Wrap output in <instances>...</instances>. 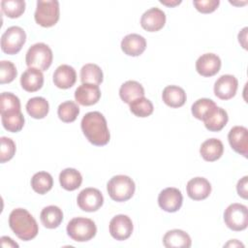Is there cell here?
<instances>
[{
	"label": "cell",
	"instance_id": "cell-30",
	"mask_svg": "<svg viewBox=\"0 0 248 248\" xmlns=\"http://www.w3.org/2000/svg\"><path fill=\"white\" fill-rule=\"evenodd\" d=\"M103 78V72L101 68L96 64H85L80 70V80L82 83L99 85L102 83Z\"/></svg>",
	"mask_w": 248,
	"mask_h": 248
},
{
	"label": "cell",
	"instance_id": "cell-17",
	"mask_svg": "<svg viewBox=\"0 0 248 248\" xmlns=\"http://www.w3.org/2000/svg\"><path fill=\"white\" fill-rule=\"evenodd\" d=\"M101 98L99 85L82 83L75 91V99L81 106L95 105Z\"/></svg>",
	"mask_w": 248,
	"mask_h": 248
},
{
	"label": "cell",
	"instance_id": "cell-24",
	"mask_svg": "<svg viewBox=\"0 0 248 248\" xmlns=\"http://www.w3.org/2000/svg\"><path fill=\"white\" fill-rule=\"evenodd\" d=\"M228 120L229 116L227 111L222 108L216 107L202 121L207 130L211 132H219L227 125Z\"/></svg>",
	"mask_w": 248,
	"mask_h": 248
},
{
	"label": "cell",
	"instance_id": "cell-22",
	"mask_svg": "<svg viewBox=\"0 0 248 248\" xmlns=\"http://www.w3.org/2000/svg\"><path fill=\"white\" fill-rule=\"evenodd\" d=\"M224 152V145L223 142L215 138L208 139L204 140L201 147L200 153L203 160L207 162H214L221 158Z\"/></svg>",
	"mask_w": 248,
	"mask_h": 248
},
{
	"label": "cell",
	"instance_id": "cell-10",
	"mask_svg": "<svg viewBox=\"0 0 248 248\" xmlns=\"http://www.w3.org/2000/svg\"><path fill=\"white\" fill-rule=\"evenodd\" d=\"M183 197L177 188L169 187L162 190L158 196L159 206L167 212H176L180 209Z\"/></svg>",
	"mask_w": 248,
	"mask_h": 248
},
{
	"label": "cell",
	"instance_id": "cell-26",
	"mask_svg": "<svg viewBox=\"0 0 248 248\" xmlns=\"http://www.w3.org/2000/svg\"><path fill=\"white\" fill-rule=\"evenodd\" d=\"M40 219L46 229H55L63 220V212L56 205H48L42 209Z\"/></svg>",
	"mask_w": 248,
	"mask_h": 248
},
{
	"label": "cell",
	"instance_id": "cell-27",
	"mask_svg": "<svg viewBox=\"0 0 248 248\" xmlns=\"http://www.w3.org/2000/svg\"><path fill=\"white\" fill-rule=\"evenodd\" d=\"M59 182L63 189L67 191H75L80 187L82 183V176L76 169L67 168L60 172Z\"/></svg>",
	"mask_w": 248,
	"mask_h": 248
},
{
	"label": "cell",
	"instance_id": "cell-34",
	"mask_svg": "<svg viewBox=\"0 0 248 248\" xmlns=\"http://www.w3.org/2000/svg\"><path fill=\"white\" fill-rule=\"evenodd\" d=\"M130 105V110L133 114L138 117H147L152 114L153 112V104L150 100L145 97H140L136 99Z\"/></svg>",
	"mask_w": 248,
	"mask_h": 248
},
{
	"label": "cell",
	"instance_id": "cell-28",
	"mask_svg": "<svg viewBox=\"0 0 248 248\" xmlns=\"http://www.w3.org/2000/svg\"><path fill=\"white\" fill-rule=\"evenodd\" d=\"M48 110V102L44 97H33L26 103L27 113L35 119L45 118L47 115Z\"/></svg>",
	"mask_w": 248,
	"mask_h": 248
},
{
	"label": "cell",
	"instance_id": "cell-12",
	"mask_svg": "<svg viewBox=\"0 0 248 248\" xmlns=\"http://www.w3.org/2000/svg\"><path fill=\"white\" fill-rule=\"evenodd\" d=\"M237 78L232 75H223L214 83V94L221 100H230L236 94Z\"/></svg>",
	"mask_w": 248,
	"mask_h": 248
},
{
	"label": "cell",
	"instance_id": "cell-5",
	"mask_svg": "<svg viewBox=\"0 0 248 248\" xmlns=\"http://www.w3.org/2000/svg\"><path fill=\"white\" fill-rule=\"evenodd\" d=\"M67 234L75 241L85 242L92 239L97 232V227L89 218L76 217L67 225Z\"/></svg>",
	"mask_w": 248,
	"mask_h": 248
},
{
	"label": "cell",
	"instance_id": "cell-41",
	"mask_svg": "<svg viewBox=\"0 0 248 248\" xmlns=\"http://www.w3.org/2000/svg\"><path fill=\"white\" fill-rule=\"evenodd\" d=\"M1 240V245L2 247H18V244L16 242H15L11 237L9 236H2L0 238Z\"/></svg>",
	"mask_w": 248,
	"mask_h": 248
},
{
	"label": "cell",
	"instance_id": "cell-23",
	"mask_svg": "<svg viewBox=\"0 0 248 248\" xmlns=\"http://www.w3.org/2000/svg\"><path fill=\"white\" fill-rule=\"evenodd\" d=\"M163 102L170 108H180L186 102V93L183 88L177 85H168L162 93Z\"/></svg>",
	"mask_w": 248,
	"mask_h": 248
},
{
	"label": "cell",
	"instance_id": "cell-29",
	"mask_svg": "<svg viewBox=\"0 0 248 248\" xmlns=\"http://www.w3.org/2000/svg\"><path fill=\"white\" fill-rule=\"evenodd\" d=\"M1 121L3 127L11 133H17L24 126V116L20 110L1 113Z\"/></svg>",
	"mask_w": 248,
	"mask_h": 248
},
{
	"label": "cell",
	"instance_id": "cell-35",
	"mask_svg": "<svg viewBox=\"0 0 248 248\" xmlns=\"http://www.w3.org/2000/svg\"><path fill=\"white\" fill-rule=\"evenodd\" d=\"M1 10L8 17L16 18L20 16L25 11V1L23 0H2Z\"/></svg>",
	"mask_w": 248,
	"mask_h": 248
},
{
	"label": "cell",
	"instance_id": "cell-4",
	"mask_svg": "<svg viewBox=\"0 0 248 248\" xmlns=\"http://www.w3.org/2000/svg\"><path fill=\"white\" fill-rule=\"evenodd\" d=\"M52 59V50L44 43H37L31 46L25 56V62L29 68H37L41 71H46L50 67Z\"/></svg>",
	"mask_w": 248,
	"mask_h": 248
},
{
	"label": "cell",
	"instance_id": "cell-18",
	"mask_svg": "<svg viewBox=\"0 0 248 248\" xmlns=\"http://www.w3.org/2000/svg\"><path fill=\"white\" fill-rule=\"evenodd\" d=\"M77 81L76 70L66 64H62L56 68L53 73V83L58 88L68 89L71 88Z\"/></svg>",
	"mask_w": 248,
	"mask_h": 248
},
{
	"label": "cell",
	"instance_id": "cell-11",
	"mask_svg": "<svg viewBox=\"0 0 248 248\" xmlns=\"http://www.w3.org/2000/svg\"><path fill=\"white\" fill-rule=\"evenodd\" d=\"M109 233L116 240H126L133 232V222L129 216L118 214L109 222Z\"/></svg>",
	"mask_w": 248,
	"mask_h": 248
},
{
	"label": "cell",
	"instance_id": "cell-9",
	"mask_svg": "<svg viewBox=\"0 0 248 248\" xmlns=\"http://www.w3.org/2000/svg\"><path fill=\"white\" fill-rule=\"evenodd\" d=\"M77 202L81 210L86 212H94L103 205L104 197L98 189L89 187L79 192Z\"/></svg>",
	"mask_w": 248,
	"mask_h": 248
},
{
	"label": "cell",
	"instance_id": "cell-43",
	"mask_svg": "<svg viewBox=\"0 0 248 248\" xmlns=\"http://www.w3.org/2000/svg\"><path fill=\"white\" fill-rule=\"evenodd\" d=\"M160 3H162V4H164V5L168 6V7H174V6L178 5V4H180L181 1H180V0H175V1H164V0H160Z\"/></svg>",
	"mask_w": 248,
	"mask_h": 248
},
{
	"label": "cell",
	"instance_id": "cell-7",
	"mask_svg": "<svg viewBox=\"0 0 248 248\" xmlns=\"http://www.w3.org/2000/svg\"><path fill=\"white\" fill-rule=\"evenodd\" d=\"M224 222L226 226L234 232H240L248 226V209L241 203L230 204L224 212Z\"/></svg>",
	"mask_w": 248,
	"mask_h": 248
},
{
	"label": "cell",
	"instance_id": "cell-16",
	"mask_svg": "<svg viewBox=\"0 0 248 248\" xmlns=\"http://www.w3.org/2000/svg\"><path fill=\"white\" fill-rule=\"evenodd\" d=\"M186 191L190 199L194 201H202L210 195L211 184L204 177H194L188 181Z\"/></svg>",
	"mask_w": 248,
	"mask_h": 248
},
{
	"label": "cell",
	"instance_id": "cell-42",
	"mask_svg": "<svg viewBox=\"0 0 248 248\" xmlns=\"http://www.w3.org/2000/svg\"><path fill=\"white\" fill-rule=\"evenodd\" d=\"M247 27H244L239 33H238V42L241 44L243 48H247V42H246V38H247Z\"/></svg>",
	"mask_w": 248,
	"mask_h": 248
},
{
	"label": "cell",
	"instance_id": "cell-1",
	"mask_svg": "<svg viewBox=\"0 0 248 248\" xmlns=\"http://www.w3.org/2000/svg\"><path fill=\"white\" fill-rule=\"evenodd\" d=\"M80 127L85 138L93 145L104 146L108 143L110 134L107 120L101 112H87L81 119Z\"/></svg>",
	"mask_w": 248,
	"mask_h": 248
},
{
	"label": "cell",
	"instance_id": "cell-19",
	"mask_svg": "<svg viewBox=\"0 0 248 248\" xmlns=\"http://www.w3.org/2000/svg\"><path fill=\"white\" fill-rule=\"evenodd\" d=\"M146 48L145 39L139 34H128L121 41L122 51L129 56H139Z\"/></svg>",
	"mask_w": 248,
	"mask_h": 248
},
{
	"label": "cell",
	"instance_id": "cell-15",
	"mask_svg": "<svg viewBox=\"0 0 248 248\" xmlns=\"http://www.w3.org/2000/svg\"><path fill=\"white\" fill-rule=\"evenodd\" d=\"M220 69L221 59L214 53H204L196 61V70L202 77L215 76Z\"/></svg>",
	"mask_w": 248,
	"mask_h": 248
},
{
	"label": "cell",
	"instance_id": "cell-39",
	"mask_svg": "<svg viewBox=\"0 0 248 248\" xmlns=\"http://www.w3.org/2000/svg\"><path fill=\"white\" fill-rule=\"evenodd\" d=\"M193 4L200 13L209 14L214 12L218 8L220 1L219 0H198V1L195 0L193 1Z\"/></svg>",
	"mask_w": 248,
	"mask_h": 248
},
{
	"label": "cell",
	"instance_id": "cell-37",
	"mask_svg": "<svg viewBox=\"0 0 248 248\" xmlns=\"http://www.w3.org/2000/svg\"><path fill=\"white\" fill-rule=\"evenodd\" d=\"M17 75L16 68L15 64L11 61L2 60L0 62V83H10L12 82Z\"/></svg>",
	"mask_w": 248,
	"mask_h": 248
},
{
	"label": "cell",
	"instance_id": "cell-38",
	"mask_svg": "<svg viewBox=\"0 0 248 248\" xmlns=\"http://www.w3.org/2000/svg\"><path fill=\"white\" fill-rule=\"evenodd\" d=\"M0 142V162L6 163L14 157L16 153V143L12 139L7 137H1Z\"/></svg>",
	"mask_w": 248,
	"mask_h": 248
},
{
	"label": "cell",
	"instance_id": "cell-36",
	"mask_svg": "<svg viewBox=\"0 0 248 248\" xmlns=\"http://www.w3.org/2000/svg\"><path fill=\"white\" fill-rule=\"evenodd\" d=\"M20 110V101L11 92H3L0 96V113Z\"/></svg>",
	"mask_w": 248,
	"mask_h": 248
},
{
	"label": "cell",
	"instance_id": "cell-44",
	"mask_svg": "<svg viewBox=\"0 0 248 248\" xmlns=\"http://www.w3.org/2000/svg\"><path fill=\"white\" fill-rule=\"evenodd\" d=\"M224 246H226V247H229V246H232V247L241 246V247H244V245H243L241 242H239L237 239H232V240H230L227 244H225Z\"/></svg>",
	"mask_w": 248,
	"mask_h": 248
},
{
	"label": "cell",
	"instance_id": "cell-33",
	"mask_svg": "<svg viewBox=\"0 0 248 248\" xmlns=\"http://www.w3.org/2000/svg\"><path fill=\"white\" fill-rule=\"evenodd\" d=\"M57 114L61 121L65 123L74 122L79 114V107L73 101H66L59 105Z\"/></svg>",
	"mask_w": 248,
	"mask_h": 248
},
{
	"label": "cell",
	"instance_id": "cell-25",
	"mask_svg": "<svg viewBox=\"0 0 248 248\" xmlns=\"http://www.w3.org/2000/svg\"><path fill=\"white\" fill-rule=\"evenodd\" d=\"M119 96L124 103L130 104L136 99L144 97V88L136 80H127L120 86Z\"/></svg>",
	"mask_w": 248,
	"mask_h": 248
},
{
	"label": "cell",
	"instance_id": "cell-21",
	"mask_svg": "<svg viewBox=\"0 0 248 248\" xmlns=\"http://www.w3.org/2000/svg\"><path fill=\"white\" fill-rule=\"evenodd\" d=\"M163 244L167 248H189L191 247L192 240L186 232L174 229L165 233Z\"/></svg>",
	"mask_w": 248,
	"mask_h": 248
},
{
	"label": "cell",
	"instance_id": "cell-14",
	"mask_svg": "<svg viewBox=\"0 0 248 248\" xmlns=\"http://www.w3.org/2000/svg\"><path fill=\"white\" fill-rule=\"evenodd\" d=\"M166 23V15L159 8H150L145 11L140 18L141 27L148 32H157L161 30Z\"/></svg>",
	"mask_w": 248,
	"mask_h": 248
},
{
	"label": "cell",
	"instance_id": "cell-40",
	"mask_svg": "<svg viewBox=\"0 0 248 248\" xmlns=\"http://www.w3.org/2000/svg\"><path fill=\"white\" fill-rule=\"evenodd\" d=\"M247 185H248V176H247V175L243 176L240 180H238L237 185H236L237 194H238L242 199H245V200L247 199V195H248Z\"/></svg>",
	"mask_w": 248,
	"mask_h": 248
},
{
	"label": "cell",
	"instance_id": "cell-31",
	"mask_svg": "<svg viewBox=\"0 0 248 248\" xmlns=\"http://www.w3.org/2000/svg\"><path fill=\"white\" fill-rule=\"evenodd\" d=\"M53 186V178L50 173L46 171L36 172L31 178V187L32 189L40 194L44 195L51 190Z\"/></svg>",
	"mask_w": 248,
	"mask_h": 248
},
{
	"label": "cell",
	"instance_id": "cell-6",
	"mask_svg": "<svg viewBox=\"0 0 248 248\" xmlns=\"http://www.w3.org/2000/svg\"><path fill=\"white\" fill-rule=\"evenodd\" d=\"M59 2L57 0H38L34 18L39 25L51 27L59 20Z\"/></svg>",
	"mask_w": 248,
	"mask_h": 248
},
{
	"label": "cell",
	"instance_id": "cell-20",
	"mask_svg": "<svg viewBox=\"0 0 248 248\" xmlns=\"http://www.w3.org/2000/svg\"><path fill=\"white\" fill-rule=\"evenodd\" d=\"M21 87L27 92H36L44 84V75L37 68H28L20 77Z\"/></svg>",
	"mask_w": 248,
	"mask_h": 248
},
{
	"label": "cell",
	"instance_id": "cell-3",
	"mask_svg": "<svg viewBox=\"0 0 248 248\" xmlns=\"http://www.w3.org/2000/svg\"><path fill=\"white\" fill-rule=\"evenodd\" d=\"M107 190L111 200L122 202L130 200L133 197L135 194L136 185L131 177L118 174L112 176L108 180Z\"/></svg>",
	"mask_w": 248,
	"mask_h": 248
},
{
	"label": "cell",
	"instance_id": "cell-8",
	"mask_svg": "<svg viewBox=\"0 0 248 248\" xmlns=\"http://www.w3.org/2000/svg\"><path fill=\"white\" fill-rule=\"evenodd\" d=\"M26 42V33L19 26H11L1 36V49L10 55L20 51Z\"/></svg>",
	"mask_w": 248,
	"mask_h": 248
},
{
	"label": "cell",
	"instance_id": "cell-32",
	"mask_svg": "<svg viewBox=\"0 0 248 248\" xmlns=\"http://www.w3.org/2000/svg\"><path fill=\"white\" fill-rule=\"evenodd\" d=\"M216 107L217 105L211 99L202 98L192 105L191 111L194 117L202 121Z\"/></svg>",
	"mask_w": 248,
	"mask_h": 248
},
{
	"label": "cell",
	"instance_id": "cell-2",
	"mask_svg": "<svg viewBox=\"0 0 248 248\" xmlns=\"http://www.w3.org/2000/svg\"><path fill=\"white\" fill-rule=\"evenodd\" d=\"M9 226L14 233L23 241L35 238L39 232L35 218L24 208H16L10 213Z\"/></svg>",
	"mask_w": 248,
	"mask_h": 248
},
{
	"label": "cell",
	"instance_id": "cell-13",
	"mask_svg": "<svg viewBox=\"0 0 248 248\" xmlns=\"http://www.w3.org/2000/svg\"><path fill=\"white\" fill-rule=\"evenodd\" d=\"M231 147L245 158L248 156V130L243 126L232 127L228 134Z\"/></svg>",
	"mask_w": 248,
	"mask_h": 248
}]
</instances>
